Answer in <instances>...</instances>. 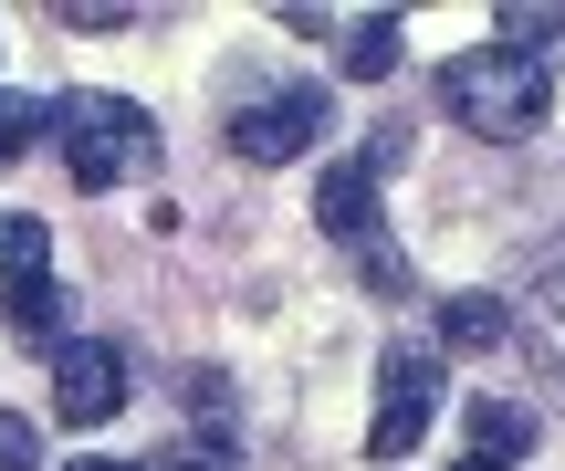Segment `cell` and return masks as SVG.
<instances>
[{"label":"cell","mask_w":565,"mask_h":471,"mask_svg":"<svg viewBox=\"0 0 565 471\" xmlns=\"http://www.w3.org/2000/svg\"><path fill=\"white\" fill-rule=\"evenodd\" d=\"M440 105H450V126H471V137L524 147V137H545V116H555V74H545L534 53H503V42H482V53H450Z\"/></svg>","instance_id":"cell-1"},{"label":"cell","mask_w":565,"mask_h":471,"mask_svg":"<svg viewBox=\"0 0 565 471\" xmlns=\"http://www.w3.org/2000/svg\"><path fill=\"white\" fill-rule=\"evenodd\" d=\"M53 137H63V158H74L84 189H116L126 168H147V116L116 105V95H63L53 105Z\"/></svg>","instance_id":"cell-2"},{"label":"cell","mask_w":565,"mask_h":471,"mask_svg":"<svg viewBox=\"0 0 565 471\" xmlns=\"http://www.w3.org/2000/svg\"><path fill=\"white\" fill-rule=\"evenodd\" d=\"M429 398H440V356L429 346H377V430H366V451L377 461H408L429 440Z\"/></svg>","instance_id":"cell-3"},{"label":"cell","mask_w":565,"mask_h":471,"mask_svg":"<svg viewBox=\"0 0 565 471\" xmlns=\"http://www.w3.org/2000/svg\"><path fill=\"white\" fill-rule=\"evenodd\" d=\"M315 137H324V95H315V84H282V95H263V105L231 116V158H252V168L303 158Z\"/></svg>","instance_id":"cell-4"},{"label":"cell","mask_w":565,"mask_h":471,"mask_svg":"<svg viewBox=\"0 0 565 471\" xmlns=\"http://www.w3.org/2000/svg\"><path fill=\"white\" fill-rule=\"evenodd\" d=\"M126 409V356L105 346V335H74V346H53V419H74V430H95V419Z\"/></svg>","instance_id":"cell-5"},{"label":"cell","mask_w":565,"mask_h":471,"mask_svg":"<svg viewBox=\"0 0 565 471\" xmlns=\"http://www.w3.org/2000/svg\"><path fill=\"white\" fill-rule=\"evenodd\" d=\"M53 231L32 221V210H11V221H0V293H11V325L21 335H42L53 325Z\"/></svg>","instance_id":"cell-6"},{"label":"cell","mask_w":565,"mask_h":471,"mask_svg":"<svg viewBox=\"0 0 565 471\" xmlns=\"http://www.w3.org/2000/svg\"><path fill=\"white\" fill-rule=\"evenodd\" d=\"M461 430H471V471H513V461H534V440H545L524 398H471Z\"/></svg>","instance_id":"cell-7"},{"label":"cell","mask_w":565,"mask_h":471,"mask_svg":"<svg viewBox=\"0 0 565 471\" xmlns=\"http://www.w3.org/2000/svg\"><path fill=\"white\" fill-rule=\"evenodd\" d=\"M315 221L335 231V242H366V231H377V168H366V158H335V168H324V189H315Z\"/></svg>","instance_id":"cell-8"},{"label":"cell","mask_w":565,"mask_h":471,"mask_svg":"<svg viewBox=\"0 0 565 471\" xmlns=\"http://www.w3.org/2000/svg\"><path fill=\"white\" fill-rule=\"evenodd\" d=\"M503 335H513V304H503V293H450V304H440V346L450 356H492Z\"/></svg>","instance_id":"cell-9"},{"label":"cell","mask_w":565,"mask_h":471,"mask_svg":"<svg viewBox=\"0 0 565 471\" xmlns=\"http://www.w3.org/2000/svg\"><path fill=\"white\" fill-rule=\"evenodd\" d=\"M345 74H356V84L398 74V21H387V11H366L356 32H345Z\"/></svg>","instance_id":"cell-10"},{"label":"cell","mask_w":565,"mask_h":471,"mask_svg":"<svg viewBox=\"0 0 565 471\" xmlns=\"http://www.w3.org/2000/svg\"><path fill=\"white\" fill-rule=\"evenodd\" d=\"M492 21H503V53H534V63H545V42L565 32V11H555V0H545V11H524V0H503Z\"/></svg>","instance_id":"cell-11"},{"label":"cell","mask_w":565,"mask_h":471,"mask_svg":"<svg viewBox=\"0 0 565 471\" xmlns=\"http://www.w3.org/2000/svg\"><path fill=\"white\" fill-rule=\"evenodd\" d=\"M32 137H53V105H32V95H0V168H11Z\"/></svg>","instance_id":"cell-12"},{"label":"cell","mask_w":565,"mask_h":471,"mask_svg":"<svg viewBox=\"0 0 565 471\" xmlns=\"http://www.w3.org/2000/svg\"><path fill=\"white\" fill-rule=\"evenodd\" d=\"M0 471H42V440H32L21 409H0Z\"/></svg>","instance_id":"cell-13"},{"label":"cell","mask_w":565,"mask_h":471,"mask_svg":"<svg viewBox=\"0 0 565 471\" xmlns=\"http://www.w3.org/2000/svg\"><path fill=\"white\" fill-rule=\"evenodd\" d=\"M366 293H408V263L377 242V231H366Z\"/></svg>","instance_id":"cell-14"},{"label":"cell","mask_w":565,"mask_h":471,"mask_svg":"<svg viewBox=\"0 0 565 471\" xmlns=\"http://www.w3.org/2000/svg\"><path fill=\"white\" fill-rule=\"evenodd\" d=\"M158 471H231V451H221V440H210V451H168Z\"/></svg>","instance_id":"cell-15"},{"label":"cell","mask_w":565,"mask_h":471,"mask_svg":"<svg viewBox=\"0 0 565 471\" xmlns=\"http://www.w3.org/2000/svg\"><path fill=\"white\" fill-rule=\"evenodd\" d=\"M74 471H126V461H74Z\"/></svg>","instance_id":"cell-16"}]
</instances>
